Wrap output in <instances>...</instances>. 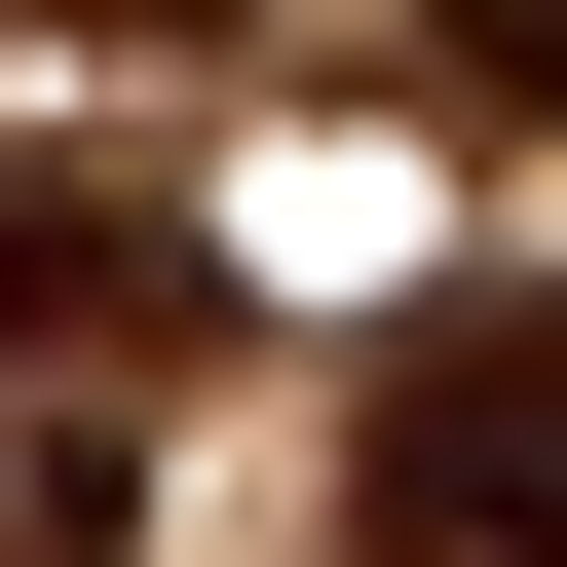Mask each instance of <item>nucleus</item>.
Instances as JSON below:
<instances>
[{"label": "nucleus", "mask_w": 567, "mask_h": 567, "mask_svg": "<svg viewBox=\"0 0 567 567\" xmlns=\"http://www.w3.org/2000/svg\"><path fill=\"white\" fill-rule=\"evenodd\" d=\"M341 529H379V567H567V265H492V303H416V341H379Z\"/></svg>", "instance_id": "f03ea898"}, {"label": "nucleus", "mask_w": 567, "mask_h": 567, "mask_svg": "<svg viewBox=\"0 0 567 567\" xmlns=\"http://www.w3.org/2000/svg\"><path fill=\"white\" fill-rule=\"evenodd\" d=\"M152 341H189V189L152 152H0V529H114Z\"/></svg>", "instance_id": "f257e3e1"}, {"label": "nucleus", "mask_w": 567, "mask_h": 567, "mask_svg": "<svg viewBox=\"0 0 567 567\" xmlns=\"http://www.w3.org/2000/svg\"><path fill=\"white\" fill-rule=\"evenodd\" d=\"M454 114H567V0H454Z\"/></svg>", "instance_id": "7ed1b4c3"}]
</instances>
